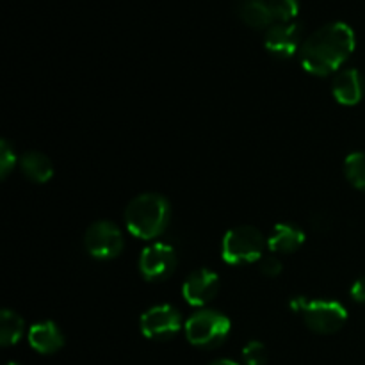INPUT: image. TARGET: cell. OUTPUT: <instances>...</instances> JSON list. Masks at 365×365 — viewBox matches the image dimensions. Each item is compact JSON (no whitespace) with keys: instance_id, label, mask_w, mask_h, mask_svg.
<instances>
[{"instance_id":"1","label":"cell","mask_w":365,"mask_h":365,"mask_svg":"<svg viewBox=\"0 0 365 365\" xmlns=\"http://www.w3.org/2000/svg\"><path fill=\"white\" fill-rule=\"evenodd\" d=\"M355 32L344 21H334L307 38L299 48L302 66L317 77L337 71L355 50Z\"/></svg>"},{"instance_id":"2","label":"cell","mask_w":365,"mask_h":365,"mask_svg":"<svg viewBox=\"0 0 365 365\" xmlns=\"http://www.w3.org/2000/svg\"><path fill=\"white\" fill-rule=\"evenodd\" d=\"M171 217L170 202L157 192L139 195L125 210V225L128 232L143 241H152L166 230Z\"/></svg>"},{"instance_id":"3","label":"cell","mask_w":365,"mask_h":365,"mask_svg":"<svg viewBox=\"0 0 365 365\" xmlns=\"http://www.w3.org/2000/svg\"><path fill=\"white\" fill-rule=\"evenodd\" d=\"M291 309L296 314H302L307 327L321 335L337 334L348 321L344 307L331 299H309L305 296H296L291 302Z\"/></svg>"},{"instance_id":"4","label":"cell","mask_w":365,"mask_h":365,"mask_svg":"<svg viewBox=\"0 0 365 365\" xmlns=\"http://www.w3.org/2000/svg\"><path fill=\"white\" fill-rule=\"evenodd\" d=\"M267 246V239L253 227H237L227 232L221 245V255L225 262L232 266L257 262L264 257V250Z\"/></svg>"},{"instance_id":"5","label":"cell","mask_w":365,"mask_h":365,"mask_svg":"<svg viewBox=\"0 0 365 365\" xmlns=\"http://www.w3.org/2000/svg\"><path fill=\"white\" fill-rule=\"evenodd\" d=\"M230 319L216 310H200L185 321V337L196 348L212 349L230 334Z\"/></svg>"},{"instance_id":"6","label":"cell","mask_w":365,"mask_h":365,"mask_svg":"<svg viewBox=\"0 0 365 365\" xmlns=\"http://www.w3.org/2000/svg\"><path fill=\"white\" fill-rule=\"evenodd\" d=\"M84 246L98 260L116 259L123 252L125 239L120 228L110 221H96L86 230Z\"/></svg>"},{"instance_id":"7","label":"cell","mask_w":365,"mask_h":365,"mask_svg":"<svg viewBox=\"0 0 365 365\" xmlns=\"http://www.w3.org/2000/svg\"><path fill=\"white\" fill-rule=\"evenodd\" d=\"M182 328V316L170 305H157L141 316V331L152 341H168Z\"/></svg>"},{"instance_id":"8","label":"cell","mask_w":365,"mask_h":365,"mask_svg":"<svg viewBox=\"0 0 365 365\" xmlns=\"http://www.w3.org/2000/svg\"><path fill=\"white\" fill-rule=\"evenodd\" d=\"M177 267V253L171 245L153 242L139 257V271L148 282H159L170 277Z\"/></svg>"},{"instance_id":"9","label":"cell","mask_w":365,"mask_h":365,"mask_svg":"<svg viewBox=\"0 0 365 365\" xmlns=\"http://www.w3.org/2000/svg\"><path fill=\"white\" fill-rule=\"evenodd\" d=\"M299 41H302V27L294 21H287V24L274 21L264 36V45L267 52L282 59L294 56L299 48Z\"/></svg>"},{"instance_id":"10","label":"cell","mask_w":365,"mask_h":365,"mask_svg":"<svg viewBox=\"0 0 365 365\" xmlns=\"http://www.w3.org/2000/svg\"><path fill=\"white\" fill-rule=\"evenodd\" d=\"M220 292V277L210 269H196L185 278L182 294L191 307H205Z\"/></svg>"},{"instance_id":"11","label":"cell","mask_w":365,"mask_h":365,"mask_svg":"<svg viewBox=\"0 0 365 365\" xmlns=\"http://www.w3.org/2000/svg\"><path fill=\"white\" fill-rule=\"evenodd\" d=\"M364 91V77L355 68L342 70L335 75L334 84H331V93H334L335 100L342 103V106H356L362 100Z\"/></svg>"},{"instance_id":"12","label":"cell","mask_w":365,"mask_h":365,"mask_svg":"<svg viewBox=\"0 0 365 365\" xmlns=\"http://www.w3.org/2000/svg\"><path fill=\"white\" fill-rule=\"evenodd\" d=\"M29 342L34 351L41 355H53L64 346V335L56 323L43 321V323L32 324L29 330Z\"/></svg>"},{"instance_id":"13","label":"cell","mask_w":365,"mask_h":365,"mask_svg":"<svg viewBox=\"0 0 365 365\" xmlns=\"http://www.w3.org/2000/svg\"><path fill=\"white\" fill-rule=\"evenodd\" d=\"M305 242V232L289 223H278L267 239V248L277 255H287L299 250Z\"/></svg>"},{"instance_id":"14","label":"cell","mask_w":365,"mask_h":365,"mask_svg":"<svg viewBox=\"0 0 365 365\" xmlns=\"http://www.w3.org/2000/svg\"><path fill=\"white\" fill-rule=\"evenodd\" d=\"M237 13L239 18L252 29H269L274 24L267 0H241Z\"/></svg>"},{"instance_id":"15","label":"cell","mask_w":365,"mask_h":365,"mask_svg":"<svg viewBox=\"0 0 365 365\" xmlns=\"http://www.w3.org/2000/svg\"><path fill=\"white\" fill-rule=\"evenodd\" d=\"M20 170L29 180L36 184H45L53 177L52 160L41 152H27L20 159Z\"/></svg>"},{"instance_id":"16","label":"cell","mask_w":365,"mask_h":365,"mask_svg":"<svg viewBox=\"0 0 365 365\" xmlns=\"http://www.w3.org/2000/svg\"><path fill=\"white\" fill-rule=\"evenodd\" d=\"M25 323L16 312L13 310H2L0 316V344L2 346H13L24 337Z\"/></svg>"},{"instance_id":"17","label":"cell","mask_w":365,"mask_h":365,"mask_svg":"<svg viewBox=\"0 0 365 365\" xmlns=\"http://www.w3.org/2000/svg\"><path fill=\"white\" fill-rule=\"evenodd\" d=\"M344 173L346 178L353 187L365 191V153L353 152L346 157L344 160Z\"/></svg>"},{"instance_id":"18","label":"cell","mask_w":365,"mask_h":365,"mask_svg":"<svg viewBox=\"0 0 365 365\" xmlns=\"http://www.w3.org/2000/svg\"><path fill=\"white\" fill-rule=\"evenodd\" d=\"M274 21H292L299 11V0H267Z\"/></svg>"},{"instance_id":"19","label":"cell","mask_w":365,"mask_h":365,"mask_svg":"<svg viewBox=\"0 0 365 365\" xmlns=\"http://www.w3.org/2000/svg\"><path fill=\"white\" fill-rule=\"evenodd\" d=\"M242 359L246 365H266L267 364V349L262 342L252 341L242 348Z\"/></svg>"},{"instance_id":"20","label":"cell","mask_w":365,"mask_h":365,"mask_svg":"<svg viewBox=\"0 0 365 365\" xmlns=\"http://www.w3.org/2000/svg\"><path fill=\"white\" fill-rule=\"evenodd\" d=\"M14 164H16V153H14V148L9 145V141L4 139L2 145H0V177L6 178L13 171Z\"/></svg>"},{"instance_id":"21","label":"cell","mask_w":365,"mask_h":365,"mask_svg":"<svg viewBox=\"0 0 365 365\" xmlns=\"http://www.w3.org/2000/svg\"><path fill=\"white\" fill-rule=\"evenodd\" d=\"M259 267H260V273H262L264 277L274 278L282 273V262H280V259L274 255L262 257V259H260Z\"/></svg>"},{"instance_id":"22","label":"cell","mask_w":365,"mask_h":365,"mask_svg":"<svg viewBox=\"0 0 365 365\" xmlns=\"http://www.w3.org/2000/svg\"><path fill=\"white\" fill-rule=\"evenodd\" d=\"M351 298L359 303H365V277L356 280L355 284L351 285V291H349Z\"/></svg>"},{"instance_id":"23","label":"cell","mask_w":365,"mask_h":365,"mask_svg":"<svg viewBox=\"0 0 365 365\" xmlns=\"http://www.w3.org/2000/svg\"><path fill=\"white\" fill-rule=\"evenodd\" d=\"M210 365H239V364L234 362V360L223 359V360H217V362H214V364H210Z\"/></svg>"},{"instance_id":"24","label":"cell","mask_w":365,"mask_h":365,"mask_svg":"<svg viewBox=\"0 0 365 365\" xmlns=\"http://www.w3.org/2000/svg\"><path fill=\"white\" fill-rule=\"evenodd\" d=\"M7 365H20V364H16V362H11V364H7Z\"/></svg>"}]
</instances>
